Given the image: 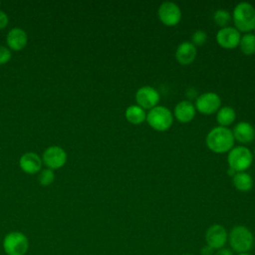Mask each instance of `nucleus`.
I'll use <instances>...</instances> for the list:
<instances>
[{"label": "nucleus", "instance_id": "f257e3e1", "mask_svg": "<svg viewBox=\"0 0 255 255\" xmlns=\"http://www.w3.org/2000/svg\"><path fill=\"white\" fill-rule=\"evenodd\" d=\"M232 130L225 127H215L206 135L207 147L215 153H225L229 151L234 144Z\"/></svg>", "mask_w": 255, "mask_h": 255}, {"label": "nucleus", "instance_id": "f03ea898", "mask_svg": "<svg viewBox=\"0 0 255 255\" xmlns=\"http://www.w3.org/2000/svg\"><path fill=\"white\" fill-rule=\"evenodd\" d=\"M228 242L231 250L237 254L248 253L253 248L254 236L246 226L236 225L228 233Z\"/></svg>", "mask_w": 255, "mask_h": 255}, {"label": "nucleus", "instance_id": "7ed1b4c3", "mask_svg": "<svg viewBox=\"0 0 255 255\" xmlns=\"http://www.w3.org/2000/svg\"><path fill=\"white\" fill-rule=\"evenodd\" d=\"M232 18L239 32L249 33L255 27V8L248 2H240L235 6Z\"/></svg>", "mask_w": 255, "mask_h": 255}, {"label": "nucleus", "instance_id": "20e7f679", "mask_svg": "<svg viewBox=\"0 0 255 255\" xmlns=\"http://www.w3.org/2000/svg\"><path fill=\"white\" fill-rule=\"evenodd\" d=\"M145 121L153 129L157 131H165L171 127L173 116L170 110L166 107L156 106L146 114Z\"/></svg>", "mask_w": 255, "mask_h": 255}, {"label": "nucleus", "instance_id": "39448f33", "mask_svg": "<svg viewBox=\"0 0 255 255\" xmlns=\"http://www.w3.org/2000/svg\"><path fill=\"white\" fill-rule=\"evenodd\" d=\"M253 161V155L250 149L243 145L232 147L228 151L227 162L230 168L236 172L245 171L250 167Z\"/></svg>", "mask_w": 255, "mask_h": 255}, {"label": "nucleus", "instance_id": "423d86ee", "mask_svg": "<svg viewBox=\"0 0 255 255\" xmlns=\"http://www.w3.org/2000/svg\"><path fill=\"white\" fill-rule=\"evenodd\" d=\"M28 248V238L20 231L9 232L3 239V249L7 255H25Z\"/></svg>", "mask_w": 255, "mask_h": 255}, {"label": "nucleus", "instance_id": "0eeeda50", "mask_svg": "<svg viewBox=\"0 0 255 255\" xmlns=\"http://www.w3.org/2000/svg\"><path fill=\"white\" fill-rule=\"evenodd\" d=\"M220 97L213 92H206L199 95L195 101V109L204 115H211L217 113L220 109Z\"/></svg>", "mask_w": 255, "mask_h": 255}, {"label": "nucleus", "instance_id": "6e6552de", "mask_svg": "<svg viewBox=\"0 0 255 255\" xmlns=\"http://www.w3.org/2000/svg\"><path fill=\"white\" fill-rule=\"evenodd\" d=\"M206 245L213 250H219L225 246L228 241V232L224 226L213 224L209 226L205 232Z\"/></svg>", "mask_w": 255, "mask_h": 255}, {"label": "nucleus", "instance_id": "1a4fd4ad", "mask_svg": "<svg viewBox=\"0 0 255 255\" xmlns=\"http://www.w3.org/2000/svg\"><path fill=\"white\" fill-rule=\"evenodd\" d=\"M160 22L166 26H175L181 19V10L173 2L166 1L160 4L157 11Z\"/></svg>", "mask_w": 255, "mask_h": 255}, {"label": "nucleus", "instance_id": "9d476101", "mask_svg": "<svg viewBox=\"0 0 255 255\" xmlns=\"http://www.w3.org/2000/svg\"><path fill=\"white\" fill-rule=\"evenodd\" d=\"M160 100L159 93L153 87L143 86L140 87L135 93V101L137 106L143 110H151L156 107Z\"/></svg>", "mask_w": 255, "mask_h": 255}, {"label": "nucleus", "instance_id": "9b49d317", "mask_svg": "<svg viewBox=\"0 0 255 255\" xmlns=\"http://www.w3.org/2000/svg\"><path fill=\"white\" fill-rule=\"evenodd\" d=\"M42 159L46 166L51 169H57L66 163L67 153L61 146L52 145L45 149Z\"/></svg>", "mask_w": 255, "mask_h": 255}, {"label": "nucleus", "instance_id": "f8f14e48", "mask_svg": "<svg viewBox=\"0 0 255 255\" xmlns=\"http://www.w3.org/2000/svg\"><path fill=\"white\" fill-rule=\"evenodd\" d=\"M240 32L231 26L221 28L216 34V42L224 49H234L239 45Z\"/></svg>", "mask_w": 255, "mask_h": 255}, {"label": "nucleus", "instance_id": "ddd939ff", "mask_svg": "<svg viewBox=\"0 0 255 255\" xmlns=\"http://www.w3.org/2000/svg\"><path fill=\"white\" fill-rule=\"evenodd\" d=\"M196 47L191 43L184 41L180 43L175 51L176 61L181 65H189L196 58Z\"/></svg>", "mask_w": 255, "mask_h": 255}, {"label": "nucleus", "instance_id": "4468645a", "mask_svg": "<svg viewBox=\"0 0 255 255\" xmlns=\"http://www.w3.org/2000/svg\"><path fill=\"white\" fill-rule=\"evenodd\" d=\"M19 165L24 172L29 174H35L41 169L42 159L37 153L29 151L22 154L19 159Z\"/></svg>", "mask_w": 255, "mask_h": 255}, {"label": "nucleus", "instance_id": "2eb2a0df", "mask_svg": "<svg viewBox=\"0 0 255 255\" xmlns=\"http://www.w3.org/2000/svg\"><path fill=\"white\" fill-rule=\"evenodd\" d=\"M234 139L241 143L251 142L255 137V129L248 122H239L232 130Z\"/></svg>", "mask_w": 255, "mask_h": 255}, {"label": "nucleus", "instance_id": "dca6fc26", "mask_svg": "<svg viewBox=\"0 0 255 255\" xmlns=\"http://www.w3.org/2000/svg\"><path fill=\"white\" fill-rule=\"evenodd\" d=\"M6 42L9 48L15 51L22 50L28 42V36L26 32L21 28H12L6 37Z\"/></svg>", "mask_w": 255, "mask_h": 255}, {"label": "nucleus", "instance_id": "f3484780", "mask_svg": "<svg viewBox=\"0 0 255 255\" xmlns=\"http://www.w3.org/2000/svg\"><path fill=\"white\" fill-rule=\"evenodd\" d=\"M195 107L194 105L187 100L177 103L174 108V116L176 120L180 123H189L195 117Z\"/></svg>", "mask_w": 255, "mask_h": 255}, {"label": "nucleus", "instance_id": "a211bd4d", "mask_svg": "<svg viewBox=\"0 0 255 255\" xmlns=\"http://www.w3.org/2000/svg\"><path fill=\"white\" fill-rule=\"evenodd\" d=\"M125 116L128 122L132 125H139L146 120L145 111L137 105H131L128 107Z\"/></svg>", "mask_w": 255, "mask_h": 255}, {"label": "nucleus", "instance_id": "6ab92c4d", "mask_svg": "<svg viewBox=\"0 0 255 255\" xmlns=\"http://www.w3.org/2000/svg\"><path fill=\"white\" fill-rule=\"evenodd\" d=\"M233 185L239 190V191H249L253 186V179L251 175L245 171L236 172L235 175L232 177Z\"/></svg>", "mask_w": 255, "mask_h": 255}, {"label": "nucleus", "instance_id": "aec40b11", "mask_svg": "<svg viewBox=\"0 0 255 255\" xmlns=\"http://www.w3.org/2000/svg\"><path fill=\"white\" fill-rule=\"evenodd\" d=\"M236 119L235 110L231 107L220 108L216 113V121L220 127L227 128L230 126Z\"/></svg>", "mask_w": 255, "mask_h": 255}, {"label": "nucleus", "instance_id": "412c9836", "mask_svg": "<svg viewBox=\"0 0 255 255\" xmlns=\"http://www.w3.org/2000/svg\"><path fill=\"white\" fill-rule=\"evenodd\" d=\"M238 46L245 55H253L255 53V35L245 33L241 36Z\"/></svg>", "mask_w": 255, "mask_h": 255}, {"label": "nucleus", "instance_id": "4be33fe9", "mask_svg": "<svg viewBox=\"0 0 255 255\" xmlns=\"http://www.w3.org/2000/svg\"><path fill=\"white\" fill-rule=\"evenodd\" d=\"M231 17H232L231 14L225 9H218L213 14L214 22L216 23L217 26H219L221 28L228 26V24L231 21Z\"/></svg>", "mask_w": 255, "mask_h": 255}, {"label": "nucleus", "instance_id": "5701e85b", "mask_svg": "<svg viewBox=\"0 0 255 255\" xmlns=\"http://www.w3.org/2000/svg\"><path fill=\"white\" fill-rule=\"evenodd\" d=\"M54 179H55V173H54L53 169H51V168L43 169L38 176L39 183L44 186L50 185L54 181Z\"/></svg>", "mask_w": 255, "mask_h": 255}, {"label": "nucleus", "instance_id": "b1692460", "mask_svg": "<svg viewBox=\"0 0 255 255\" xmlns=\"http://www.w3.org/2000/svg\"><path fill=\"white\" fill-rule=\"evenodd\" d=\"M207 41V34L203 30H196L191 35V43L196 46H201L205 44Z\"/></svg>", "mask_w": 255, "mask_h": 255}, {"label": "nucleus", "instance_id": "393cba45", "mask_svg": "<svg viewBox=\"0 0 255 255\" xmlns=\"http://www.w3.org/2000/svg\"><path fill=\"white\" fill-rule=\"evenodd\" d=\"M11 56V51L7 47L0 46V65H3L10 61Z\"/></svg>", "mask_w": 255, "mask_h": 255}, {"label": "nucleus", "instance_id": "a878e982", "mask_svg": "<svg viewBox=\"0 0 255 255\" xmlns=\"http://www.w3.org/2000/svg\"><path fill=\"white\" fill-rule=\"evenodd\" d=\"M8 21H9V19H8L7 14L4 11L0 10V29L5 28L8 24Z\"/></svg>", "mask_w": 255, "mask_h": 255}, {"label": "nucleus", "instance_id": "bb28decb", "mask_svg": "<svg viewBox=\"0 0 255 255\" xmlns=\"http://www.w3.org/2000/svg\"><path fill=\"white\" fill-rule=\"evenodd\" d=\"M213 253H214V250L208 245H205L200 249V255H213Z\"/></svg>", "mask_w": 255, "mask_h": 255}, {"label": "nucleus", "instance_id": "cd10ccee", "mask_svg": "<svg viewBox=\"0 0 255 255\" xmlns=\"http://www.w3.org/2000/svg\"><path fill=\"white\" fill-rule=\"evenodd\" d=\"M214 255H233V251L231 249L223 247V248L217 250Z\"/></svg>", "mask_w": 255, "mask_h": 255}, {"label": "nucleus", "instance_id": "c85d7f7f", "mask_svg": "<svg viewBox=\"0 0 255 255\" xmlns=\"http://www.w3.org/2000/svg\"><path fill=\"white\" fill-rule=\"evenodd\" d=\"M227 173H228L230 176H232V177H233V176L235 175L236 171H235V170H233L232 168H230V167H229V168H228V170H227Z\"/></svg>", "mask_w": 255, "mask_h": 255}, {"label": "nucleus", "instance_id": "c756f323", "mask_svg": "<svg viewBox=\"0 0 255 255\" xmlns=\"http://www.w3.org/2000/svg\"><path fill=\"white\" fill-rule=\"evenodd\" d=\"M237 255H251L249 253H240V254H237Z\"/></svg>", "mask_w": 255, "mask_h": 255}, {"label": "nucleus", "instance_id": "7c9ffc66", "mask_svg": "<svg viewBox=\"0 0 255 255\" xmlns=\"http://www.w3.org/2000/svg\"><path fill=\"white\" fill-rule=\"evenodd\" d=\"M182 255H193V254H189V253H187V254H182Z\"/></svg>", "mask_w": 255, "mask_h": 255}, {"label": "nucleus", "instance_id": "2f4dec72", "mask_svg": "<svg viewBox=\"0 0 255 255\" xmlns=\"http://www.w3.org/2000/svg\"><path fill=\"white\" fill-rule=\"evenodd\" d=\"M253 30H254V35H255V27H254V29H253Z\"/></svg>", "mask_w": 255, "mask_h": 255}, {"label": "nucleus", "instance_id": "473e14b6", "mask_svg": "<svg viewBox=\"0 0 255 255\" xmlns=\"http://www.w3.org/2000/svg\"><path fill=\"white\" fill-rule=\"evenodd\" d=\"M254 154H255V150H254Z\"/></svg>", "mask_w": 255, "mask_h": 255}, {"label": "nucleus", "instance_id": "72a5a7b5", "mask_svg": "<svg viewBox=\"0 0 255 255\" xmlns=\"http://www.w3.org/2000/svg\"><path fill=\"white\" fill-rule=\"evenodd\" d=\"M0 4H1V2H0Z\"/></svg>", "mask_w": 255, "mask_h": 255}]
</instances>
